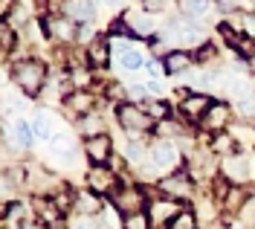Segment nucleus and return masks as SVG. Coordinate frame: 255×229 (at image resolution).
I'll use <instances>...</instances> for the list:
<instances>
[{
	"label": "nucleus",
	"instance_id": "obj_1",
	"mask_svg": "<svg viewBox=\"0 0 255 229\" xmlns=\"http://www.w3.org/2000/svg\"><path fill=\"white\" fill-rule=\"evenodd\" d=\"M15 82L26 96L41 93V84H44V64H38V61H23V64H17L15 67Z\"/></svg>",
	"mask_w": 255,
	"mask_h": 229
},
{
	"label": "nucleus",
	"instance_id": "obj_2",
	"mask_svg": "<svg viewBox=\"0 0 255 229\" xmlns=\"http://www.w3.org/2000/svg\"><path fill=\"white\" fill-rule=\"evenodd\" d=\"M148 163H151V171H171L177 165V148L171 142H157V145L148 151Z\"/></svg>",
	"mask_w": 255,
	"mask_h": 229
},
{
	"label": "nucleus",
	"instance_id": "obj_3",
	"mask_svg": "<svg viewBox=\"0 0 255 229\" xmlns=\"http://www.w3.org/2000/svg\"><path fill=\"white\" fill-rule=\"evenodd\" d=\"M113 203H116V209L125 215H136L145 209V195L142 189H136V186H122L116 197H113Z\"/></svg>",
	"mask_w": 255,
	"mask_h": 229
},
{
	"label": "nucleus",
	"instance_id": "obj_4",
	"mask_svg": "<svg viewBox=\"0 0 255 229\" xmlns=\"http://www.w3.org/2000/svg\"><path fill=\"white\" fill-rule=\"evenodd\" d=\"M180 212H183V206H180L177 200H171V197H165V200H154V203H151L148 218H151L154 227H165V224L171 227V221H174Z\"/></svg>",
	"mask_w": 255,
	"mask_h": 229
},
{
	"label": "nucleus",
	"instance_id": "obj_5",
	"mask_svg": "<svg viewBox=\"0 0 255 229\" xmlns=\"http://www.w3.org/2000/svg\"><path fill=\"white\" fill-rule=\"evenodd\" d=\"M84 154H87V160L93 165H105L111 160V136H105V133H99V136H87V142H84Z\"/></svg>",
	"mask_w": 255,
	"mask_h": 229
},
{
	"label": "nucleus",
	"instance_id": "obj_6",
	"mask_svg": "<svg viewBox=\"0 0 255 229\" xmlns=\"http://www.w3.org/2000/svg\"><path fill=\"white\" fill-rule=\"evenodd\" d=\"M116 116H119L122 128H128V131H148L151 128V116L142 114L136 105H122Z\"/></svg>",
	"mask_w": 255,
	"mask_h": 229
},
{
	"label": "nucleus",
	"instance_id": "obj_7",
	"mask_svg": "<svg viewBox=\"0 0 255 229\" xmlns=\"http://www.w3.org/2000/svg\"><path fill=\"white\" fill-rule=\"evenodd\" d=\"M159 192L165 197H171V200H180V197H189L191 183L186 174H171V177H165V180L159 183Z\"/></svg>",
	"mask_w": 255,
	"mask_h": 229
},
{
	"label": "nucleus",
	"instance_id": "obj_8",
	"mask_svg": "<svg viewBox=\"0 0 255 229\" xmlns=\"http://www.w3.org/2000/svg\"><path fill=\"white\" fill-rule=\"evenodd\" d=\"M113 183H116V177H113L111 168H105V165H93L90 174H87V186H90V192H96V195L111 192Z\"/></svg>",
	"mask_w": 255,
	"mask_h": 229
},
{
	"label": "nucleus",
	"instance_id": "obj_9",
	"mask_svg": "<svg viewBox=\"0 0 255 229\" xmlns=\"http://www.w3.org/2000/svg\"><path fill=\"white\" fill-rule=\"evenodd\" d=\"M226 122H229V108L226 105H212L206 111V116L200 119V125H203V131H212V133H218L226 128Z\"/></svg>",
	"mask_w": 255,
	"mask_h": 229
},
{
	"label": "nucleus",
	"instance_id": "obj_10",
	"mask_svg": "<svg viewBox=\"0 0 255 229\" xmlns=\"http://www.w3.org/2000/svg\"><path fill=\"white\" fill-rule=\"evenodd\" d=\"M209 108H212V102L203 93H191V96L183 99V116L186 119H203Z\"/></svg>",
	"mask_w": 255,
	"mask_h": 229
},
{
	"label": "nucleus",
	"instance_id": "obj_11",
	"mask_svg": "<svg viewBox=\"0 0 255 229\" xmlns=\"http://www.w3.org/2000/svg\"><path fill=\"white\" fill-rule=\"evenodd\" d=\"M200 38H203L200 26H194L189 20H177L174 26H171V41L174 44H197Z\"/></svg>",
	"mask_w": 255,
	"mask_h": 229
},
{
	"label": "nucleus",
	"instance_id": "obj_12",
	"mask_svg": "<svg viewBox=\"0 0 255 229\" xmlns=\"http://www.w3.org/2000/svg\"><path fill=\"white\" fill-rule=\"evenodd\" d=\"M128 29L133 35H142V38H148V35H154V29H157V20L151 17V12H130L128 15Z\"/></svg>",
	"mask_w": 255,
	"mask_h": 229
},
{
	"label": "nucleus",
	"instance_id": "obj_13",
	"mask_svg": "<svg viewBox=\"0 0 255 229\" xmlns=\"http://www.w3.org/2000/svg\"><path fill=\"white\" fill-rule=\"evenodd\" d=\"M47 29H49V35H52L55 41H64V44L76 41V26H73V20H64V17H49V20H47Z\"/></svg>",
	"mask_w": 255,
	"mask_h": 229
},
{
	"label": "nucleus",
	"instance_id": "obj_14",
	"mask_svg": "<svg viewBox=\"0 0 255 229\" xmlns=\"http://www.w3.org/2000/svg\"><path fill=\"white\" fill-rule=\"evenodd\" d=\"M64 9H67V15L73 17V20H81V23L93 20V12H96L93 0H70Z\"/></svg>",
	"mask_w": 255,
	"mask_h": 229
},
{
	"label": "nucleus",
	"instance_id": "obj_15",
	"mask_svg": "<svg viewBox=\"0 0 255 229\" xmlns=\"http://www.w3.org/2000/svg\"><path fill=\"white\" fill-rule=\"evenodd\" d=\"M87 61L93 67H105L111 61V41H93L87 44Z\"/></svg>",
	"mask_w": 255,
	"mask_h": 229
},
{
	"label": "nucleus",
	"instance_id": "obj_16",
	"mask_svg": "<svg viewBox=\"0 0 255 229\" xmlns=\"http://www.w3.org/2000/svg\"><path fill=\"white\" fill-rule=\"evenodd\" d=\"M73 206L79 209V215H99V209H102L96 192H79V195L73 197Z\"/></svg>",
	"mask_w": 255,
	"mask_h": 229
},
{
	"label": "nucleus",
	"instance_id": "obj_17",
	"mask_svg": "<svg viewBox=\"0 0 255 229\" xmlns=\"http://www.w3.org/2000/svg\"><path fill=\"white\" fill-rule=\"evenodd\" d=\"M35 212H38V218H41L47 227H55L58 218H61V209H58L55 200H38V203H35Z\"/></svg>",
	"mask_w": 255,
	"mask_h": 229
},
{
	"label": "nucleus",
	"instance_id": "obj_18",
	"mask_svg": "<svg viewBox=\"0 0 255 229\" xmlns=\"http://www.w3.org/2000/svg\"><path fill=\"white\" fill-rule=\"evenodd\" d=\"M165 73H186L191 67V55L189 52H171V55H165Z\"/></svg>",
	"mask_w": 255,
	"mask_h": 229
},
{
	"label": "nucleus",
	"instance_id": "obj_19",
	"mask_svg": "<svg viewBox=\"0 0 255 229\" xmlns=\"http://www.w3.org/2000/svg\"><path fill=\"white\" fill-rule=\"evenodd\" d=\"M180 9L189 17H203L209 9H212V3H209V0H180Z\"/></svg>",
	"mask_w": 255,
	"mask_h": 229
},
{
	"label": "nucleus",
	"instance_id": "obj_20",
	"mask_svg": "<svg viewBox=\"0 0 255 229\" xmlns=\"http://www.w3.org/2000/svg\"><path fill=\"white\" fill-rule=\"evenodd\" d=\"M67 105V111H73V114H87L90 111V96L84 93V90H79V93H73V96L64 102Z\"/></svg>",
	"mask_w": 255,
	"mask_h": 229
},
{
	"label": "nucleus",
	"instance_id": "obj_21",
	"mask_svg": "<svg viewBox=\"0 0 255 229\" xmlns=\"http://www.w3.org/2000/svg\"><path fill=\"white\" fill-rule=\"evenodd\" d=\"M49 148L58 154V157H73V139L67 136V133H52V139H49Z\"/></svg>",
	"mask_w": 255,
	"mask_h": 229
},
{
	"label": "nucleus",
	"instance_id": "obj_22",
	"mask_svg": "<svg viewBox=\"0 0 255 229\" xmlns=\"http://www.w3.org/2000/svg\"><path fill=\"white\" fill-rule=\"evenodd\" d=\"M119 61H122V67L130 70V73H136V70H142V67H145L142 52H136V49H125V52L119 55Z\"/></svg>",
	"mask_w": 255,
	"mask_h": 229
},
{
	"label": "nucleus",
	"instance_id": "obj_23",
	"mask_svg": "<svg viewBox=\"0 0 255 229\" xmlns=\"http://www.w3.org/2000/svg\"><path fill=\"white\" fill-rule=\"evenodd\" d=\"M168 229H200L197 227V215L191 212V209H183V212L171 221V227Z\"/></svg>",
	"mask_w": 255,
	"mask_h": 229
},
{
	"label": "nucleus",
	"instance_id": "obj_24",
	"mask_svg": "<svg viewBox=\"0 0 255 229\" xmlns=\"http://www.w3.org/2000/svg\"><path fill=\"white\" fill-rule=\"evenodd\" d=\"M122 229H151V218H148L145 212L125 215V221H122Z\"/></svg>",
	"mask_w": 255,
	"mask_h": 229
},
{
	"label": "nucleus",
	"instance_id": "obj_25",
	"mask_svg": "<svg viewBox=\"0 0 255 229\" xmlns=\"http://www.w3.org/2000/svg\"><path fill=\"white\" fill-rule=\"evenodd\" d=\"M79 128L87 133V136H99V133H102V119H99L96 114H87V116L79 122Z\"/></svg>",
	"mask_w": 255,
	"mask_h": 229
},
{
	"label": "nucleus",
	"instance_id": "obj_26",
	"mask_svg": "<svg viewBox=\"0 0 255 229\" xmlns=\"http://www.w3.org/2000/svg\"><path fill=\"white\" fill-rule=\"evenodd\" d=\"M12 136H15V142L17 145H29L32 142V128L26 125V122H15V128H12Z\"/></svg>",
	"mask_w": 255,
	"mask_h": 229
},
{
	"label": "nucleus",
	"instance_id": "obj_27",
	"mask_svg": "<svg viewBox=\"0 0 255 229\" xmlns=\"http://www.w3.org/2000/svg\"><path fill=\"white\" fill-rule=\"evenodd\" d=\"M70 229H102V224H99L96 215H79V218L70 224Z\"/></svg>",
	"mask_w": 255,
	"mask_h": 229
},
{
	"label": "nucleus",
	"instance_id": "obj_28",
	"mask_svg": "<svg viewBox=\"0 0 255 229\" xmlns=\"http://www.w3.org/2000/svg\"><path fill=\"white\" fill-rule=\"evenodd\" d=\"M32 131H35V136H41V139H52V133H49V119H47V116H35V122H32Z\"/></svg>",
	"mask_w": 255,
	"mask_h": 229
},
{
	"label": "nucleus",
	"instance_id": "obj_29",
	"mask_svg": "<svg viewBox=\"0 0 255 229\" xmlns=\"http://www.w3.org/2000/svg\"><path fill=\"white\" fill-rule=\"evenodd\" d=\"M0 47H3V52H9L15 47V32H12L9 23H0Z\"/></svg>",
	"mask_w": 255,
	"mask_h": 229
},
{
	"label": "nucleus",
	"instance_id": "obj_30",
	"mask_svg": "<svg viewBox=\"0 0 255 229\" xmlns=\"http://www.w3.org/2000/svg\"><path fill=\"white\" fill-rule=\"evenodd\" d=\"M125 157H128V163H142L145 148L139 145V142H130V145L125 148Z\"/></svg>",
	"mask_w": 255,
	"mask_h": 229
},
{
	"label": "nucleus",
	"instance_id": "obj_31",
	"mask_svg": "<svg viewBox=\"0 0 255 229\" xmlns=\"http://www.w3.org/2000/svg\"><path fill=\"white\" fill-rule=\"evenodd\" d=\"M148 116H151V119H165V116H168V108H165V102H151V105H148Z\"/></svg>",
	"mask_w": 255,
	"mask_h": 229
},
{
	"label": "nucleus",
	"instance_id": "obj_32",
	"mask_svg": "<svg viewBox=\"0 0 255 229\" xmlns=\"http://www.w3.org/2000/svg\"><path fill=\"white\" fill-rule=\"evenodd\" d=\"M238 20H241V29H244V35L255 41V15H238Z\"/></svg>",
	"mask_w": 255,
	"mask_h": 229
},
{
	"label": "nucleus",
	"instance_id": "obj_33",
	"mask_svg": "<svg viewBox=\"0 0 255 229\" xmlns=\"http://www.w3.org/2000/svg\"><path fill=\"white\" fill-rule=\"evenodd\" d=\"M232 148H235V139H232V136H218V139H215V151H232Z\"/></svg>",
	"mask_w": 255,
	"mask_h": 229
},
{
	"label": "nucleus",
	"instance_id": "obj_34",
	"mask_svg": "<svg viewBox=\"0 0 255 229\" xmlns=\"http://www.w3.org/2000/svg\"><path fill=\"white\" fill-rule=\"evenodd\" d=\"M148 70H151V76H154V79H159V76L165 73V64H162V61H151V64H148Z\"/></svg>",
	"mask_w": 255,
	"mask_h": 229
},
{
	"label": "nucleus",
	"instance_id": "obj_35",
	"mask_svg": "<svg viewBox=\"0 0 255 229\" xmlns=\"http://www.w3.org/2000/svg\"><path fill=\"white\" fill-rule=\"evenodd\" d=\"M87 79H90V76H87L84 70H73V82L79 84V87H81V84H87Z\"/></svg>",
	"mask_w": 255,
	"mask_h": 229
},
{
	"label": "nucleus",
	"instance_id": "obj_36",
	"mask_svg": "<svg viewBox=\"0 0 255 229\" xmlns=\"http://www.w3.org/2000/svg\"><path fill=\"white\" fill-rule=\"evenodd\" d=\"M128 90H130V96H133V99H139V96L145 93V87H142V84H130Z\"/></svg>",
	"mask_w": 255,
	"mask_h": 229
},
{
	"label": "nucleus",
	"instance_id": "obj_37",
	"mask_svg": "<svg viewBox=\"0 0 255 229\" xmlns=\"http://www.w3.org/2000/svg\"><path fill=\"white\" fill-rule=\"evenodd\" d=\"M145 9L154 12V9H162V0H145Z\"/></svg>",
	"mask_w": 255,
	"mask_h": 229
},
{
	"label": "nucleus",
	"instance_id": "obj_38",
	"mask_svg": "<svg viewBox=\"0 0 255 229\" xmlns=\"http://www.w3.org/2000/svg\"><path fill=\"white\" fill-rule=\"evenodd\" d=\"M9 9H12V0H0V15H9Z\"/></svg>",
	"mask_w": 255,
	"mask_h": 229
},
{
	"label": "nucleus",
	"instance_id": "obj_39",
	"mask_svg": "<svg viewBox=\"0 0 255 229\" xmlns=\"http://www.w3.org/2000/svg\"><path fill=\"white\" fill-rule=\"evenodd\" d=\"M148 90H151V93H159L162 87H159V82H157V79H154V82H148Z\"/></svg>",
	"mask_w": 255,
	"mask_h": 229
},
{
	"label": "nucleus",
	"instance_id": "obj_40",
	"mask_svg": "<svg viewBox=\"0 0 255 229\" xmlns=\"http://www.w3.org/2000/svg\"><path fill=\"white\" fill-rule=\"evenodd\" d=\"M105 6L108 9H116V6H122V0H105Z\"/></svg>",
	"mask_w": 255,
	"mask_h": 229
},
{
	"label": "nucleus",
	"instance_id": "obj_41",
	"mask_svg": "<svg viewBox=\"0 0 255 229\" xmlns=\"http://www.w3.org/2000/svg\"><path fill=\"white\" fill-rule=\"evenodd\" d=\"M20 229H44V227H38V224H32V221H26V224H20Z\"/></svg>",
	"mask_w": 255,
	"mask_h": 229
},
{
	"label": "nucleus",
	"instance_id": "obj_42",
	"mask_svg": "<svg viewBox=\"0 0 255 229\" xmlns=\"http://www.w3.org/2000/svg\"><path fill=\"white\" fill-rule=\"evenodd\" d=\"M250 70H253V73H255V55H253V58H250Z\"/></svg>",
	"mask_w": 255,
	"mask_h": 229
}]
</instances>
